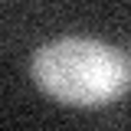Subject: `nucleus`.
Wrapping results in <instances>:
<instances>
[{
  "mask_svg": "<svg viewBox=\"0 0 131 131\" xmlns=\"http://www.w3.org/2000/svg\"><path fill=\"white\" fill-rule=\"evenodd\" d=\"M36 85L75 108H95L128 92L131 62L121 49L89 36H66L36 49Z\"/></svg>",
  "mask_w": 131,
  "mask_h": 131,
  "instance_id": "nucleus-1",
  "label": "nucleus"
}]
</instances>
